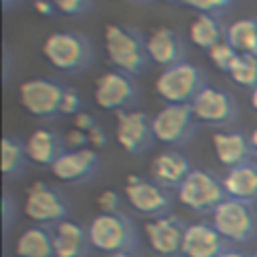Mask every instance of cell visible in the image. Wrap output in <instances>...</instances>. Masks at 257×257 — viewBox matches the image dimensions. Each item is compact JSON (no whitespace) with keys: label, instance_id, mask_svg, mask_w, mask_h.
I'll return each instance as SVG.
<instances>
[{"label":"cell","instance_id":"46","mask_svg":"<svg viewBox=\"0 0 257 257\" xmlns=\"http://www.w3.org/2000/svg\"><path fill=\"white\" fill-rule=\"evenodd\" d=\"M131 2H153V0H131Z\"/></svg>","mask_w":257,"mask_h":257},{"label":"cell","instance_id":"10","mask_svg":"<svg viewBox=\"0 0 257 257\" xmlns=\"http://www.w3.org/2000/svg\"><path fill=\"white\" fill-rule=\"evenodd\" d=\"M151 128L155 141L169 147H181L195 135L197 120L191 104H165L151 116Z\"/></svg>","mask_w":257,"mask_h":257},{"label":"cell","instance_id":"44","mask_svg":"<svg viewBox=\"0 0 257 257\" xmlns=\"http://www.w3.org/2000/svg\"><path fill=\"white\" fill-rule=\"evenodd\" d=\"M165 4H183V0H161Z\"/></svg>","mask_w":257,"mask_h":257},{"label":"cell","instance_id":"7","mask_svg":"<svg viewBox=\"0 0 257 257\" xmlns=\"http://www.w3.org/2000/svg\"><path fill=\"white\" fill-rule=\"evenodd\" d=\"M22 213L36 225L54 227L68 215V199L64 193L44 181H36L26 189Z\"/></svg>","mask_w":257,"mask_h":257},{"label":"cell","instance_id":"30","mask_svg":"<svg viewBox=\"0 0 257 257\" xmlns=\"http://www.w3.org/2000/svg\"><path fill=\"white\" fill-rule=\"evenodd\" d=\"M56 12L64 14V16H72V18H78V16H86L92 6H94V0H52Z\"/></svg>","mask_w":257,"mask_h":257},{"label":"cell","instance_id":"29","mask_svg":"<svg viewBox=\"0 0 257 257\" xmlns=\"http://www.w3.org/2000/svg\"><path fill=\"white\" fill-rule=\"evenodd\" d=\"M233 0H183V6L195 10L197 14H209V16H221L231 8Z\"/></svg>","mask_w":257,"mask_h":257},{"label":"cell","instance_id":"5","mask_svg":"<svg viewBox=\"0 0 257 257\" xmlns=\"http://www.w3.org/2000/svg\"><path fill=\"white\" fill-rule=\"evenodd\" d=\"M227 199L223 181L213 173L193 167L189 177L177 189V201L181 207L193 213H213L215 207Z\"/></svg>","mask_w":257,"mask_h":257},{"label":"cell","instance_id":"2","mask_svg":"<svg viewBox=\"0 0 257 257\" xmlns=\"http://www.w3.org/2000/svg\"><path fill=\"white\" fill-rule=\"evenodd\" d=\"M44 60L62 74H80L92 66L94 46L90 38L76 30H54L40 46Z\"/></svg>","mask_w":257,"mask_h":257},{"label":"cell","instance_id":"16","mask_svg":"<svg viewBox=\"0 0 257 257\" xmlns=\"http://www.w3.org/2000/svg\"><path fill=\"white\" fill-rule=\"evenodd\" d=\"M98 161H100L98 151L90 147H84L78 151H64L58 157V161L50 167V173L58 181L74 185V183L88 181L98 169Z\"/></svg>","mask_w":257,"mask_h":257},{"label":"cell","instance_id":"32","mask_svg":"<svg viewBox=\"0 0 257 257\" xmlns=\"http://www.w3.org/2000/svg\"><path fill=\"white\" fill-rule=\"evenodd\" d=\"M98 213H120V197L112 189H104L96 197Z\"/></svg>","mask_w":257,"mask_h":257},{"label":"cell","instance_id":"41","mask_svg":"<svg viewBox=\"0 0 257 257\" xmlns=\"http://www.w3.org/2000/svg\"><path fill=\"white\" fill-rule=\"evenodd\" d=\"M249 145H251V149H253V153L257 155V126L251 131V135H249Z\"/></svg>","mask_w":257,"mask_h":257},{"label":"cell","instance_id":"27","mask_svg":"<svg viewBox=\"0 0 257 257\" xmlns=\"http://www.w3.org/2000/svg\"><path fill=\"white\" fill-rule=\"evenodd\" d=\"M229 78L237 86L253 90L257 86V56H253V54H239L235 64L229 70Z\"/></svg>","mask_w":257,"mask_h":257},{"label":"cell","instance_id":"45","mask_svg":"<svg viewBox=\"0 0 257 257\" xmlns=\"http://www.w3.org/2000/svg\"><path fill=\"white\" fill-rule=\"evenodd\" d=\"M247 257H257V243H255V249H253V251H251Z\"/></svg>","mask_w":257,"mask_h":257},{"label":"cell","instance_id":"25","mask_svg":"<svg viewBox=\"0 0 257 257\" xmlns=\"http://www.w3.org/2000/svg\"><path fill=\"white\" fill-rule=\"evenodd\" d=\"M0 151H2V175L4 179H16L24 173L26 165L30 163L28 161V155H26V145L22 139L14 137V135H4L2 141H0Z\"/></svg>","mask_w":257,"mask_h":257},{"label":"cell","instance_id":"24","mask_svg":"<svg viewBox=\"0 0 257 257\" xmlns=\"http://www.w3.org/2000/svg\"><path fill=\"white\" fill-rule=\"evenodd\" d=\"M189 38L201 50H211L215 44L227 38V26L219 20V16L197 14L189 24Z\"/></svg>","mask_w":257,"mask_h":257},{"label":"cell","instance_id":"12","mask_svg":"<svg viewBox=\"0 0 257 257\" xmlns=\"http://www.w3.org/2000/svg\"><path fill=\"white\" fill-rule=\"evenodd\" d=\"M191 110L197 122L209 126H229L237 118V102L235 98L217 86H205L191 102Z\"/></svg>","mask_w":257,"mask_h":257},{"label":"cell","instance_id":"6","mask_svg":"<svg viewBox=\"0 0 257 257\" xmlns=\"http://www.w3.org/2000/svg\"><path fill=\"white\" fill-rule=\"evenodd\" d=\"M211 225L225 241L231 243H247L257 235V215L253 207L229 197L211 213Z\"/></svg>","mask_w":257,"mask_h":257},{"label":"cell","instance_id":"42","mask_svg":"<svg viewBox=\"0 0 257 257\" xmlns=\"http://www.w3.org/2000/svg\"><path fill=\"white\" fill-rule=\"evenodd\" d=\"M249 104H251V108L257 112V86L249 92Z\"/></svg>","mask_w":257,"mask_h":257},{"label":"cell","instance_id":"17","mask_svg":"<svg viewBox=\"0 0 257 257\" xmlns=\"http://www.w3.org/2000/svg\"><path fill=\"white\" fill-rule=\"evenodd\" d=\"M193 171L189 159L177 149H165L153 157L149 163V179L163 189H179V185Z\"/></svg>","mask_w":257,"mask_h":257},{"label":"cell","instance_id":"1","mask_svg":"<svg viewBox=\"0 0 257 257\" xmlns=\"http://www.w3.org/2000/svg\"><path fill=\"white\" fill-rule=\"evenodd\" d=\"M102 46L106 52L108 62L131 76H141L153 64L147 52L145 36L126 24L120 22H106L102 28Z\"/></svg>","mask_w":257,"mask_h":257},{"label":"cell","instance_id":"21","mask_svg":"<svg viewBox=\"0 0 257 257\" xmlns=\"http://www.w3.org/2000/svg\"><path fill=\"white\" fill-rule=\"evenodd\" d=\"M52 243H54V257H86L90 249L86 227L64 219L50 227Z\"/></svg>","mask_w":257,"mask_h":257},{"label":"cell","instance_id":"3","mask_svg":"<svg viewBox=\"0 0 257 257\" xmlns=\"http://www.w3.org/2000/svg\"><path fill=\"white\" fill-rule=\"evenodd\" d=\"M153 86L165 104H191L193 98L207 86V76L201 66L183 60L161 68Z\"/></svg>","mask_w":257,"mask_h":257},{"label":"cell","instance_id":"28","mask_svg":"<svg viewBox=\"0 0 257 257\" xmlns=\"http://www.w3.org/2000/svg\"><path fill=\"white\" fill-rule=\"evenodd\" d=\"M207 54H209V60L213 62V66H215L217 70H221V72H227V74H229L231 66L235 64V60H237V56H239V52L227 42V38H225L223 42L215 44Z\"/></svg>","mask_w":257,"mask_h":257},{"label":"cell","instance_id":"4","mask_svg":"<svg viewBox=\"0 0 257 257\" xmlns=\"http://www.w3.org/2000/svg\"><path fill=\"white\" fill-rule=\"evenodd\" d=\"M86 233L90 247L106 255L133 251L137 243L135 227L124 213H96L88 221Z\"/></svg>","mask_w":257,"mask_h":257},{"label":"cell","instance_id":"13","mask_svg":"<svg viewBox=\"0 0 257 257\" xmlns=\"http://www.w3.org/2000/svg\"><path fill=\"white\" fill-rule=\"evenodd\" d=\"M114 141L128 155L145 153L155 141L151 128V116L143 110H120L114 120Z\"/></svg>","mask_w":257,"mask_h":257},{"label":"cell","instance_id":"34","mask_svg":"<svg viewBox=\"0 0 257 257\" xmlns=\"http://www.w3.org/2000/svg\"><path fill=\"white\" fill-rule=\"evenodd\" d=\"M86 139H88V147L94 149V151L104 149L106 143H108V137H106V131L102 128V124H94V126L86 133Z\"/></svg>","mask_w":257,"mask_h":257},{"label":"cell","instance_id":"22","mask_svg":"<svg viewBox=\"0 0 257 257\" xmlns=\"http://www.w3.org/2000/svg\"><path fill=\"white\" fill-rule=\"evenodd\" d=\"M221 181L229 199H237L249 205L257 201V165L255 163H245L229 169L225 177H221Z\"/></svg>","mask_w":257,"mask_h":257},{"label":"cell","instance_id":"33","mask_svg":"<svg viewBox=\"0 0 257 257\" xmlns=\"http://www.w3.org/2000/svg\"><path fill=\"white\" fill-rule=\"evenodd\" d=\"M64 145H66V151H78V149H84L88 147V139H86V133L80 131V128H68L64 133Z\"/></svg>","mask_w":257,"mask_h":257},{"label":"cell","instance_id":"38","mask_svg":"<svg viewBox=\"0 0 257 257\" xmlns=\"http://www.w3.org/2000/svg\"><path fill=\"white\" fill-rule=\"evenodd\" d=\"M10 64H12L10 48H8V46H4V82H8V78H10Z\"/></svg>","mask_w":257,"mask_h":257},{"label":"cell","instance_id":"40","mask_svg":"<svg viewBox=\"0 0 257 257\" xmlns=\"http://www.w3.org/2000/svg\"><path fill=\"white\" fill-rule=\"evenodd\" d=\"M217 257H247L245 253H241V251H237V249H225L223 253H219Z\"/></svg>","mask_w":257,"mask_h":257},{"label":"cell","instance_id":"14","mask_svg":"<svg viewBox=\"0 0 257 257\" xmlns=\"http://www.w3.org/2000/svg\"><path fill=\"white\" fill-rule=\"evenodd\" d=\"M185 225L171 213L149 219L145 223V237L149 249L159 257H181Z\"/></svg>","mask_w":257,"mask_h":257},{"label":"cell","instance_id":"20","mask_svg":"<svg viewBox=\"0 0 257 257\" xmlns=\"http://www.w3.org/2000/svg\"><path fill=\"white\" fill-rule=\"evenodd\" d=\"M26 145V155L28 161L38 165V167H52L58 157L66 151L64 145V135L52 131V128H36L28 135L24 141Z\"/></svg>","mask_w":257,"mask_h":257},{"label":"cell","instance_id":"39","mask_svg":"<svg viewBox=\"0 0 257 257\" xmlns=\"http://www.w3.org/2000/svg\"><path fill=\"white\" fill-rule=\"evenodd\" d=\"M0 4H2V12L8 14V12L16 10V8L22 4V0H0Z\"/></svg>","mask_w":257,"mask_h":257},{"label":"cell","instance_id":"26","mask_svg":"<svg viewBox=\"0 0 257 257\" xmlns=\"http://www.w3.org/2000/svg\"><path fill=\"white\" fill-rule=\"evenodd\" d=\"M227 42L239 54L257 56V18H237L227 26Z\"/></svg>","mask_w":257,"mask_h":257},{"label":"cell","instance_id":"31","mask_svg":"<svg viewBox=\"0 0 257 257\" xmlns=\"http://www.w3.org/2000/svg\"><path fill=\"white\" fill-rule=\"evenodd\" d=\"M82 110V96L74 86H64L60 100V116H74Z\"/></svg>","mask_w":257,"mask_h":257},{"label":"cell","instance_id":"9","mask_svg":"<svg viewBox=\"0 0 257 257\" xmlns=\"http://www.w3.org/2000/svg\"><path fill=\"white\" fill-rule=\"evenodd\" d=\"M92 96H94V104L100 110H108V112L131 110V106L139 98V86L135 82V76L112 68L102 72L94 80Z\"/></svg>","mask_w":257,"mask_h":257},{"label":"cell","instance_id":"23","mask_svg":"<svg viewBox=\"0 0 257 257\" xmlns=\"http://www.w3.org/2000/svg\"><path fill=\"white\" fill-rule=\"evenodd\" d=\"M14 255L16 257H54L52 231L42 225L26 227L14 243Z\"/></svg>","mask_w":257,"mask_h":257},{"label":"cell","instance_id":"37","mask_svg":"<svg viewBox=\"0 0 257 257\" xmlns=\"http://www.w3.org/2000/svg\"><path fill=\"white\" fill-rule=\"evenodd\" d=\"M32 8L38 16H52L56 12L52 0H32Z\"/></svg>","mask_w":257,"mask_h":257},{"label":"cell","instance_id":"11","mask_svg":"<svg viewBox=\"0 0 257 257\" xmlns=\"http://www.w3.org/2000/svg\"><path fill=\"white\" fill-rule=\"evenodd\" d=\"M122 191H124V199L128 207L147 219L167 215L171 209V197L167 189H163L155 181L141 177L137 173L126 175Z\"/></svg>","mask_w":257,"mask_h":257},{"label":"cell","instance_id":"18","mask_svg":"<svg viewBox=\"0 0 257 257\" xmlns=\"http://www.w3.org/2000/svg\"><path fill=\"white\" fill-rule=\"evenodd\" d=\"M211 147L215 159L227 171L251 163V155H255L249 145V137H245L241 131H229V128L215 131L211 137Z\"/></svg>","mask_w":257,"mask_h":257},{"label":"cell","instance_id":"35","mask_svg":"<svg viewBox=\"0 0 257 257\" xmlns=\"http://www.w3.org/2000/svg\"><path fill=\"white\" fill-rule=\"evenodd\" d=\"M12 217H16V201L10 197L8 191H4V197H2V219H4V229L6 231L12 225Z\"/></svg>","mask_w":257,"mask_h":257},{"label":"cell","instance_id":"19","mask_svg":"<svg viewBox=\"0 0 257 257\" xmlns=\"http://www.w3.org/2000/svg\"><path fill=\"white\" fill-rule=\"evenodd\" d=\"M225 249V239L211 223L199 221L185 225L181 257H217Z\"/></svg>","mask_w":257,"mask_h":257},{"label":"cell","instance_id":"36","mask_svg":"<svg viewBox=\"0 0 257 257\" xmlns=\"http://www.w3.org/2000/svg\"><path fill=\"white\" fill-rule=\"evenodd\" d=\"M94 124H98V122H96V118H94L90 112L80 110L78 114L72 116V126H74V128H80V131H84V133H88Z\"/></svg>","mask_w":257,"mask_h":257},{"label":"cell","instance_id":"43","mask_svg":"<svg viewBox=\"0 0 257 257\" xmlns=\"http://www.w3.org/2000/svg\"><path fill=\"white\" fill-rule=\"evenodd\" d=\"M108 257H135V255H133V251H122V253H112Z\"/></svg>","mask_w":257,"mask_h":257},{"label":"cell","instance_id":"8","mask_svg":"<svg viewBox=\"0 0 257 257\" xmlns=\"http://www.w3.org/2000/svg\"><path fill=\"white\" fill-rule=\"evenodd\" d=\"M64 86L54 78L34 76L26 78L18 86V100L20 106L34 118H56L60 116V100H62Z\"/></svg>","mask_w":257,"mask_h":257},{"label":"cell","instance_id":"15","mask_svg":"<svg viewBox=\"0 0 257 257\" xmlns=\"http://www.w3.org/2000/svg\"><path fill=\"white\" fill-rule=\"evenodd\" d=\"M147 40V52L153 64H159L161 68L173 66L177 62L187 60V48L181 38V34L171 26H155L145 36Z\"/></svg>","mask_w":257,"mask_h":257}]
</instances>
